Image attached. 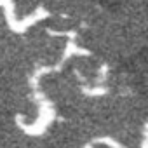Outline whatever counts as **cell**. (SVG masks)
Returning a JSON list of instances; mask_svg holds the SVG:
<instances>
[{
    "label": "cell",
    "instance_id": "cell-1",
    "mask_svg": "<svg viewBox=\"0 0 148 148\" xmlns=\"http://www.w3.org/2000/svg\"><path fill=\"white\" fill-rule=\"evenodd\" d=\"M96 5V0H51V7L64 19H84Z\"/></svg>",
    "mask_w": 148,
    "mask_h": 148
}]
</instances>
